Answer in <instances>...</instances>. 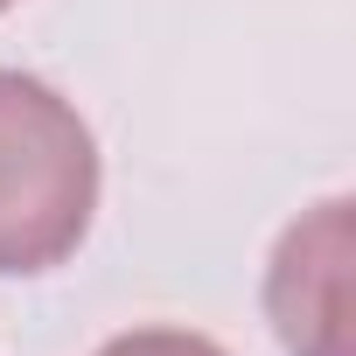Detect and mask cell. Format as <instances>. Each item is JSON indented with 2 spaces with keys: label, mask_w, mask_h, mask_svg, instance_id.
<instances>
[{
  "label": "cell",
  "mask_w": 356,
  "mask_h": 356,
  "mask_svg": "<svg viewBox=\"0 0 356 356\" xmlns=\"http://www.w3.org/2000/svg\"><path fill=\"white\" fill-rule=\"evenodd\" d=\"M98 356H231V349L210 342V335H196V328H168V321H154V328H126V335H112Z\"/></svg>",
  "instance_id": "3"
},
{
  "label": "cell",
  "mask_w": 356,
  "mask_h": 356,
  "mask_svg": "<svg viewBox=\"0 0 356 356\" xmlns=\"http://www.w3.org/2000/svg\"><path fill=\"white\" fill-rule=\"evenodd\" d=\"M266 321L286 356H356V203L300 210L266 259Z\"/></svg>",
  "instance_id": "2"
},
{
  "label": "cell",
  "mask_w": 356,
  "mask_h": 356,
  "mask_svg": "<svg viewBox=\"0 0 356 356\" xmlns=\"http://www.w3.org/2000/svg\"><path fill=\"white\" fill-rule=\"evenodd\" d=\"M8 8H15V0H0V15H8Z\"/></svg>",
  "instance_id": "4"
},
{
  "label": "cell",
  "mask_w": 356,
  "mask_h": 356,
  "mask_svg": "<svg viewBox=\"0 0 356 356\" xmlns=\"http://www.w3.org/2000/svg\"><path fill=\"white\" fill-rule=\"evenodd\" d=\"M98 217V140L84 112L0 63V280H35L77 259Z\"/></svg>",
  "instance_id": "1"
}]
</instances>
